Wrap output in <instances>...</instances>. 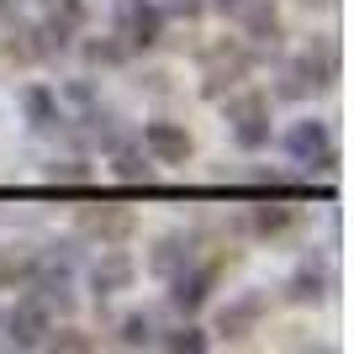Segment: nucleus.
<instances>
[{
  "instance_id": "2",
  "label": "nucleus",
  "mask_w": 354,
  "mask_h": 354,
  "mask_svg": "<svg viewBox=\"0 0 354 354\" xmlns=\"http://www.w3.org/2000/svg\"><path fill=\"white\" fill-rule=\"evenodd\" d=\"M111 21L127 48H159L164 43V6L159 0H111Z\"/></svg>"
},
{
  "instance_id": "21",
  "label": "nucleus",
  "mask_w": 354,
  "mask_h": 354,
  "mask_svg": "<svg viewBox=\"0 0 354 354\" xmlns=\"http://www.w3.org/2000/svg\"><path fill=\"white\" fill-rule=\"evenodd\" d=\"M153 344H164V349H175V354H201L212 339L201 333V328L185 323V328H169V333H164V339H153Z\"/></svg>"
},
{
  "instance_id": "13",
  "label": "nucleus",
  "mask_w": 354,
  "mask_h": 354,
  "mask_svg": "<svg viewBox=\"0 0 354 354\" xmlns=\"http://www.w3.org/2000/svg\"><path fill=\"white\" fill-rule=\"evenodd\" d=\"M265 307H270V296H265V291H243L233 307H222L217 333H227V339H243V333L259 323V312H265Z\"/></svg>"
},
{
  "instance_id": "8",
  "label": "nucleus",
  "mask_w": 354,
  "mask_h": 354,
  "mask_svg": "<svg viewBox=\"0 0 354 354\" xmlns=\"http://www.w3.org/2000/svg\"><path fill=\"white\" fill-rule=\"evenodd\" d=\"M138 143L153 153V164H185L191 159V133H185L180 122H164V117L143 122V138H138Z\"/></svg>"
},
{
  "instance_id": "6",
  "label": "nucleus",
  "mask_w": 354,
  "mask_h": 354,
  "mask_svg": "<svg viewBox=\"0 0 354 354\" xmlns=\"http://www.w3.org/2000/svg\"><path fill=\"white\" fill-rule=\"evenodd\" d=\"M254 64V48H238V43H222L207 53V74H201V90L207 95H222V90H233Z\"/></svg>"
},
{
  "instance_id": "16",
  "label": "nucleus",
  "mask_w": 354,
  "mask_h": 354,
  "mask_svg": "<svg viewBox=\"0 0 354 354\" xmlns=\"http://www.w3.org/2000/svg\"><path fill=\"white\" fill-rule=\"evenodd\" d=\"M37 259L43 254L32 249V243H0V281H32Z\"/></svg>"
},
{
  "instance_id": "4",
  "label": "nucleus",
  "mask_w": 354,
  "mask_h": 354,
  "mask_svg": "<svg viewBox=\"0 0 354 354\" xmlns=\"http://www.w3.org/2000/svg\"><path fill=\"white\" fill-rule=\"evenodd\" d=\"M0 328H6V344H11V349H43L48 328H53V312H48L37 296H21V301L0 317Z\"/></svg>"
},
{
  "instance_id": "27",
  "label": "nucleus",
  "mask_w": 354,
  "mask_h": 354,
  "mask_svg": "<svg viewBox=\"0 0 354 354\" xmlns=\"http://www.w3.org/2000/svg\"><path fill=\"white\" fill-rule=\"evenodd\" d=\"M301 6H333V0H301Z\"/></svg>"
},
{
  "instance_id": "1",
  "label": "nucleus",
  "mask_w": 354,
  "mask_h": 354,
  "mask_svg": "<svg viewBox=\"0 0 354 354\" xmlns=\"http://www.w3.org/2000/svg\"><path fill=\"white\" fill-rule=\"evenodd\" d=\"M286 153H291L296 164H307V169H323V175L339 169V143H333V127H328L323 117L291 122V133H286Z\"/></svg>"
},
{
  "instance_id": "22",
  "label": "nucleus",
  "mask_w": 354,
  "mask_h": 354,
  "mask_svg": "<svg viewBox=\"0 0 354 354\" xmlns=\"http://www.w3.org/2000/svg\"><path fill=\"white\" fill-rule=\"evenodd\" d=\"M133 227L127 212H85V233H101V238H122Z\"/></svg>"
},
{
  "instance_id": "24",
  "label": "nucleus",
  "mask_w": 354,
  "mask_h": 354,
  "mask_svg": "<svg viewBox=\"0 0 354 354\" xmlns=\"http://www.w3.org/2000/svg\"><path fill=\"white\" fill-rule=\"evenodd\" d=\"M275 95H281V101H301V95H312V80L296 69V59L281 69V85H275Z\"/></svg>"
},
{
  "instance_id": "23",
  "label": "nucleus",
  "mask_w": 354,
  "mask_h": 354,
  "mask_svg": "<svg viewBox=\"0 0 354 354\" xmlns=\"http://www.w3.org/2000/svg\"><path fill=\"white\" fill-rule=\"evenodd\" d=\"M48 180H53V185H85L90 164L85 159H53V164H48Z\"/></svg>"
},
{
  "instance_id": "19",
  "label": "nucleus",
  "mask_w": 354,
  "mask_h": 354,
  "mask_svg": "<svg viewBox=\"0 0 354 354\" xmlns=\"http://www.w3.org/2000/svg\"><path fill=\"white\" fill-rule=\"evenodd\" d=\"M80 53H85V64H95V69H117V64H127L133 48L122 43V37H90Z\"/></svg>"
},
{
  "instance_id": "9",
  "label": "nucleus",
  "mask_w": 354,
  "mask_h": 354,
  "mask_svg": "<svg viewBox=\"0 0 354 354\" xmlns=\"http://www.w3.org/2000/svg\"><path fill=\"white\" fill-rule=\"evenodd\" d=\"M296 69L312 80V90H328L339 85V69H344V53H339V37H312L307 53H296Z\"/></svg>"
},
{
  "instance_id": "15",
  "label": "nucleus",
  "mask_w": 354,
  "mask_h": 354,
  "mask_svg": "<svg viewBox=\"0 0 354 354\" xmlns=\"http://www.w3.org/2000/svg\"><path fill=\"white\" fill-rule=\"evenodd\" d=\"M191 259H196V238L191 233H164L159 243H153V254H148L153 275H164V281H169L180 265H191Z\"/></svg>"
},
{
  "instance_id": "25",
  "label": "nucleus",
  "mask_w": 354,
  "mask_h": 354,
  "mask_svg": "<svg viewBox=\"0 0 354 354\" xmlns=\"http://www.w3.org/2000/svg\"><path fill=\"white\" fill-rule=\"evenodd\" d=\"M48 349H69V354H80V349H90V339L85 333H80V328H59V333H53V328H48Z\"/></svg>"
},
{
  "instance_id": "26",
  "label": "nucleus",
  "mask_w": 354,
  "mask_h": 354,
  "mask_svg": "<svg viewBox=\"0 0 354 354\" xmlns=\"http://www.w3.org/2000/svg\"><path fill=\"white\" fill-rule=\"evenodd\" d=\"M11 6H16V0H0V16H11Z\"/></svg>"
},
{
  "instance_id": "5",
  "label": "nucleus",
  "mask_w": 354,
  "mask_h": 354,
  "mask_svg": "<svg viewBox=\"0 0 354 354\" xmlns=\"http://www.w3.org/2000/svg\"><path fill=\"white\" fill-rule=\"evenodd\" d=\"M212 286H217V265H180L175 275H169V307L180 312V317H191V312L207 307Z\"/></svg>"
},
{
  "instance_id": "7",
  "label": "nucleus",
  "mask_w": 354,
  "mask_h": 354,
  "mask_svg": "<svg viewBox=\"0 0 354 354\" xmlns=\"http://www.w3.org/2000/svg\"><path fill=\"white\" fill-rule=\"evenodd\" d=\"M85 21H90V11H85V0H43V37H48V48L59 53V48H69L80 32H85Z\"/></svg>"
},
{
  "instance_id": "3",
  "label": "nucleus",
  "mask_w": 354,
  "mask_h": 354,
  "mask_svg": "<svg viewBox=\"0 0 354 354\" xmlns=\"http://www.w3.org/2000/svg\"><path fill=\"white\" fill-rule=\"evenodd\" d=\"M227 127H233V143L243 153H259L270 143V95L265 90H243L227 101Z\"/></svg>"
},
{
  "instance_id": "18",
  "label": "nucleus",
  "mask_w": 354,
  "mask_h": 354,
  "mask_svg": "<svg viewBox=\"0 0 354 354\" xmlns=\"http://www.w3.org/2000/svg\"><path fill=\"white\" fill-rule=\"evenodd\" d=\"M153 339H159V328H153L148 312H127V317L117 323V344H122V349H148Z\"/></svg>"
},
{
  "instance_id": "10",
  "label": "nucleus",
  "mask_w": 354,
  "mask_h": 354,
  "mask_svg": "<svg viewBox=\"0 0 354 354\" xmlns=\"http://www.w3.org/2000/svg\"><path fill=\"white\" fill-rule=\"evenodd\" d=\"M138 281V265H133V254H122V249H111V254H101L95 265H90V291L101 296H117V291H127V286Z\"/></svg>"
},
{
  "instance_id": "12",
  "label": "nucleus",
  "mask_w": 354,
  "mask_h": 354,
  "mask_svg": "<svg viewBox=\"0 0 354 354\" xmlns=\"http://www.w3.org/2000/svg\"><path fill=\"white\" fill-rule=\"evenodd\" d=\"M328 286H333L328 265H317V259H301V265L291 270V281H286V301H296V307H307V301H323Z\"/></svg>"
},
{
  "instance_id": "20",
  "label": "nucleus",
  "mask_w": 354,
  "mask_h": 354,
  "mask_svg": "<svg viewBox=\"0 0 354 354\" xmlns=\"http://www.w3.org/2000/svg\"><path fill=\"white\" fill-rule=\"evenodd\" d=\"M254 233H259V238H275V233H286V227H291V222H296V212L291 207H281V201H275V207H270V201H265V207H254Z\"/></svg>"
},
{
  "instance_id": "14",
  "label": "nucleus",
  "mask_w": 354,
  "mask_h": 354,
  "mask_svg": "<svg viewBox=\"0 0 354 354\" xmlns=\"http://www.w3.org/2000/svg\"><path fill=\"white\" fill-rule=\"evenodd\" d=\"M111 175L127 185H148L153 180V153L143 143H111Z\"/></svg>"
},
{
  "instance_id": "17",
  "label": "nucleus",
  "mask_w": 354,
  "mask_h": 354,
  "mask_svg": "<svg viewBox=\"0 0 354 354\" xmlns=\"http://www.w3.org/2000/svg\"><path fill=\"white\" fill-rule=\"evenodd\" d=\"M6 53H11V59H21V64H32V59H48L53 48H48L43 27H16L11 37H6Z\"/></svg>"
},
{
  "instance_id": "11",
  "label": "nucleus",
  "mask_w": 354,
  "mask_h": 354,
  "mask_svg": "<svg viewBox=\"0 0 354 354\" xmlns=\"http://www.w3.org/2000/svg\"><path fill=\"white\" fill-rule=\"evenodd\" d=\"M21 111H27L32 122V133H59L64 122V106H59V90H48V85H27L21 90Z\"/></svg>"
}]
</instances>
